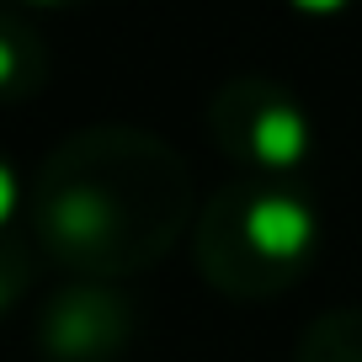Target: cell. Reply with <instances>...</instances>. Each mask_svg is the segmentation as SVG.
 <instances>
[{
	"label": "cell",
	"instance_id": "30bf717a",
	"mask_svg": "<svg viewBox=\"0 0 362 362\" xmlns=\"http://www.w3.org/2000/svg\"><path fill=\"white\" fill-rule=\"evenodd\" d=\"M11 6H33V11H64V6H75V0H11Z\"/></svg>",
	"mask_w": 362,
	"mask_h": 362
},
{
	"label": "cell",
	"instance_id": "8992f818",
	"mask_svg": "<svg viewBox=\"0 0 362 362\" xmlns=\"http://www.w3.org/2000/svg\"><path fill=\"white\" fill-rule=\"evenodd\" d=\"M293 362H362V309H330L298 336Z\"/></svg>",
	"mask_w": 362,
	"mask_h": 362
},
{
	"label": "cell",
	"instance_id": "3957f363",
	"mask_svg": "<svg viewBox=\"0 0 362 362\" xmlns=\"http://www.w3.org/2000/svg\"><path fill=\"white\" fill-rule=\"evenodd\" d=\"M208 128H214L218 149L245 160L256 176H277L293 170L309 155V117L298 96H288L272 80H229L208 102Z\"/></svg>",
	"mask_w": 362,
	"mask_h": 362
},
{
	"label": "cell",
	"instance_id": "9c48e42d",
	"mask_svg": "<svg viewBox=\"0 0 362 362\" xmlns=\"http://www.w3.org/2000/svg\"><path fill=\"white\" fill-rule=\"evenodd\" d=\"M293 6H298L304 16H341L351 0H293Z\"/></svg>",
	"mask_w": 362,
	"mask_h": 362
},
{
	"label": "cell",
	"instance_id": "7a4b0ae2",
	"mask_svg": "<svg viewBox=\"0 0 362 362\" xmlns=\"http://www.w3.org/2000/svg\"><path fill=\"white\" fill-rule=\"evenodd\" d=\"M320 240L315 203L283 176L229 181L197 218V272L229 298H272L304 277Z\"/></svg>",
	"mask_w": 362,
	"mask_h": 362
},
{
	"label": "cell",
	"instance_id": "277c9868",
	"mask_svg": "<svg viewBox=\"0 0 362 362\" xmlns=\"http://www.w3.org/2000/svg\"><path fill=\"white\" fill-rule=\"evenodd\" d=\"M128 336V309L102 288H69L43 315V346L54 362H107Z\"/></svg>",
	"mask_w": 362,
	"mask_h": 362
},
{
	"label": "cell",
	"instance_id": "52a82bcc",
	"mask_svg": "<svg viewBox=\"0 0 362 362\" xmlns=\"http://www.w3.org/2000/svg\"><path fill=\"white\" fill-rule=\"evenodd\" d=\"M22 288H27V256H22V245L0 240V320L16 309Z\"/></svg>",
	"mask_w": 362,
	"mask_h": 362
},
{
	"label": "cell",
	"instance_id": "ba28073f",
	"mask_svg": "<svg viewBox=\"0 0 362 362\" xmlns=\"http://www.w3.org/2000/svg\"><path fill=\"white\" fill-rule=\"evenodd\" d=\"M16 197H22V187H16V170L0 160V229L11 224V214H16Z\"/></svg>",
	"mask_w": 362,
	"mask_h": 362
},
{
	"label": "cell",
	"instance_id": "6da1fadb",
	"mask_svg": "<svg viewBox=\"0 0 362 362\" xmlns=\"http://www.w3.org/2000/svg\"><path fill=\"white\" fill-rule=\"evenodd\" d=\"M192 214V176L170 144L134 128H90L33 181L37 245L80 277H134L170 250Z\"/></svg>",
	"mask_w": 362,
	"mask_h": 362
},
{
	"label": "cell",
	"instance_id": "5b68a950",
	"mask_svg": "<svg viewBox=\"0 0 362 362\" xmlns=\"http://www.w3.org/2000/svg\"><path fill=\"white\" fill-rule=\"evenodd\" d=\"M43 80V43L11 0L0 6V102H22Z\"/></svg>",
	"mask_w": 362,
	"mask_h": 362
}]
</instances>
